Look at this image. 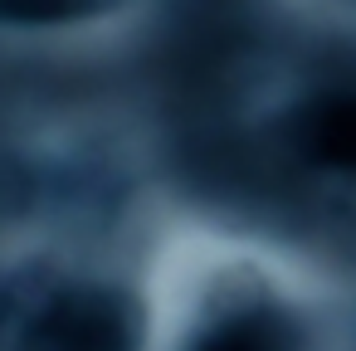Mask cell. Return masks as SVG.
I'll return each instance as SVG.
<instances>
[{
    "instance_id": "obj_2",
    "label": "cell",
    "mask_w": 356,
    "mask_h": 351,
    "mask_svg": "<svg viewBox=\"0 0 356 351\" xmlns=\"http://www.w3.org/2000/svg\"><path fill=\"white\" fill-rule=\"evenodd\" d=\"M298 142L307 156L337 171H356V93H327L298 117Z\"/></svg>"
},
{
    "instance_id": "obj_1",
    "label": "cell",
    "mask_w": 356,
    "mask_h": 351,
    "mask_svg": "<svg viewBox=\"0 0 356 351\" xmlns=\"http://www.w3.org/2000/svg\"><path fill=\"white\" fill-rule=\"evenodd\" d=\"M132 312L108 293H74L40 312L25 351H132Z\"/></svg>"
},
{
    "instance_id": "obj_3",
    "label": "cell",
    "mask_w": 356,
    "mask_h": 351,
    "mask_svg": "<svg viewBox=\"0 0 356 351\" xmlns=\"http://www.w3.org/2000/svg\"><path fill=\"white\" fill-rule=\"evenodd\" d=\"M195 351H293V332L273 312H244L195 341Z\"/></svg>"
}]
</instances>
